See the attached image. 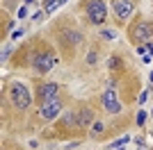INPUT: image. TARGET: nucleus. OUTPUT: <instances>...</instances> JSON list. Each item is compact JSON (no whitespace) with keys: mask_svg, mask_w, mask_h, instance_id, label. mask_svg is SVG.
Here are the masks:
<instances>
[{"mask_svg":"<svg viewBox=\"0 0 153 150\" xmlns=\"http://www.w3.org/2000/svg\"><path fill=\"white\" fill-rule=\"evenodd\" d=\"M9 98H12L14 107L21 109V112H25L27 107L32 105L30 91H27V87H25V84H21V82H12V84H9Z\"/></svg>","mask_w":153,"mask_h":150,"instance_id":"nucleus-1","label":"nucleus"},{"mask_svg":"<svg viewBox=\"0 0 153 150\" xmlns=\"http://www.w3.org/2000/svg\"><path fill=\"white\" fill-rule=\"evenodd\" d=\"M87 18L91 25H103L108 18V7L103 0H87Z\"/></svg>","mask_w":153,"mask_h":150,"instance_id":"nucleus-2","label":"nucleus"},{"mask_svg":"<svg viewBox=\"0 0 153 150\" xmlns=\"http://www.w3.org/2000/svg\"><path fill=\"white\" fill-rule=\"evenodd\" d=\"M130 41H133L135 46H142V43H146L149 39H151V34H153V25L151 23H146V21H140L137 25H133L130 27Z\"/></svg>","mask_w":153,"mask_h":150,"instance_id":"nucleus-3","label":"nucleus"},{"mask_svg":"<svg viewBox=\"0 0 153 150\" xmlns=\"http://www.w3.org/2000/svg\"><path fill=\"white\" fill-rule=\"evenodd\" d=\"M57 64V57H55V52H37V55L32 57V68L37 71V73H48V71L53 68Z\"/></svg>","mask_w":153,"mask_h":150,"instance_id":"nucleus-4","label":"nucleus"},{"mask_svg":"<svg viewBox=\"0 0 153 150\" xmlns=\"http://www.w3.org/2000/svg\"><path fill=\"white\" fill-rule=\"evenodd\" d=\"M133 9H135L133 0H114V2H112V12H114V16H117L119 23H123V21L130 18V16H133Z\"/></svg>","mask_w":153,"mask_h":150,"instance_id":"nucleus-5","label":"nucleus"},{"mask_svg":"<svg viewBox=\"0 0 153 150\" xmlns=\"http://www.w3.org/2000/svg\"><path fill=\"white\" fill-rule=\"evenodd\" d=\"M101 102H103V107H105L108 114H119L121 112V100H119V93H117L114 89H108V91L101 96Z\"/></svg>","mask_w":153,"mask_h":150,"instance_id":"nucleus-6","label":"nucleus"},{"mask_svg":"<svg viewBox=\"0 0 153 150\" xmlns=\"http://www.w3.org/2000/svg\"><path fill=\"white\" fill-rule=\"evenodd\" d=\"M59 112H62V102H59V98H55V100H51V102L41 105V112H39V116H41L44 121H53Z\"/></svg>","mask_w":153,"mask_h":150,"instance_id":"nucleus-7","label":"nucleus"},{"mask_svg":"<svg viewBox=\"0 0 153 150\" xmlns=\"http://www.w3.org/2000/svg\"><path fill=\"white\" fill-rule=\"evenodd\" d=\"M59 93V87L55 84V82H48V84H44V87L39 89V100H41V105H46V102H51V100H55Z\"/></svg>","mask_w":153,"mask_h":150,"instance_id":"nucleus-8","label":"nucleus"},{"mask_svg":"<svg viewBox=\"0 0 153 150\" xmlns=\"http://www.w3.org/2000/svg\"><path fill=\"white\" fill-rule=\"evenodd\" d=\"M91 121H94V112H91V109L85 107V109H78V112H76V125H78V127H82V130H85Z\"/></svg>","mask_w":153,"mask_h":150,"instance_id":"nucleus-9","label":"nucleus"},{"mask_svg":"<svg viewBox=\"0 0 153 150\" xmlns=\"http://www.w3.org/2000/svg\"><path fill=\"white\" fill-rule=\"evenodd\" d=\"M108 68L112 71V73L121 71V68H123V62H121V57H119V55H112V57H110V62H108Z\"/></svg>","mask_w":153,"mask_h":150,"instance_id":"nucleus-10","label":"nucleus"},{"mask_svg":"<svg viewBox=\"0 0 153 150\" xmlns=\"http://www.w3.org/2000/svg\"><path fill=\"white\" fill-rule=\"evenodd\" d=\"M62 37H66L71 43H80V41H82V34H80V32H73V30H64Z\"/></svg>","mask_w":153,"mask_h":150,"instance_id":"nucleus-11","label":"nucleus"},{"mask_svg":"<svg viewBox=\"0 0 153 150\" xmlns=\"http://www.w3.org/2000/svg\"><path fill=\"white\" fill-rule=\"evenodd\" d=\"M62 2H66V0H46V2H44V12L51 14L53 9H55V7H59Z\"/></svg>","mask_w":153,"mask_h":150,"instance_id":"nucleus-12","label":"nucleus"},{"mask_svg":"<svg viewBox=\"0 0 153 150\" xmlns=\"http://www.w3.org/2000/svg\"><path fill=\"white\" fill-rule=\"evenodd\" d=\"M101 132H103V123H94V125H91V137H94V139L101 137Z\"/></svg>","mask_w":153,"mask_h":150,"instance_id":"nucleus-13","label":"nucleus"},{"mask_svg":"<svg viewBox=\"0 0 153 150\" xmlns=\"http://www.w3.org/2000/svg\"><path fill=\"white\" fill-rule=\"evenodd\" d=\"M101 37L105 39V41H112V39H114V34H112L110 30H103V32H101Z\"/></svg>","mask_w":153,"mask_h":150,"instance_id":"nucleus-14","label":"nucleus"},{"mask_svg":"<svg viewBox=\"0 0 153 150\" xmlns=\"http://www.w3.org/2000/svg\"><path fill=\"white\" fill-rule=\"evenodd\" d=\"M9 55H12V46H5V48H2V62H5Z\"/></svg>","mask_w":153,"mask_h":150,"instance_id":"nucleus-15","label":"nucleus"},{"mask_svg":"<svg viewBox=\"0 0 153 150\" xmlns=\"http://www.w3.org/2000/svg\"><path fill=\"white\" fill-rule=\"evenodd\" d=\"M144 121H146V114L140 112V114H137V125H144Z\"/></svg>","mask_w":153,"mask_h":150,"instance_id":"nucleus-16","label":"nucleus"},{"mask_svg":"<svg viewBox=\"0 0 153 150\" xmlns=\"http://www.w3.org/2000/svg\"><path fill=\"white\" fill-rule=\"evenodd\" d=\"M123 143H128V137H121V139H119V141H117L114 146H112V148H121Z\"/></svg>","mask_w":153,"mask_h":150,"instance_id":"nucleus-17","label":"nucleus"},{"mask_svg":"<svg viewBox=\"0 0 153 150\" xmlns=\"http://www.w3.org/2000/svg\"><path fill=\"white\" fill-rule=\"evenodd\" d=\"M146 98H149V91H142V96H140V105H142V102H146Z\"/></svg>","mask_w":153,"mask_h":150,"instance_id":"nucleus-18","label":"nucleus"},{"mask_svg":"<svg viewBox=\"0 0 153 150\" xmlns=\"http://www.w3.org/2000/svg\"><path fill=\"white\" fill-rule=\"evenodd\" d=\"M87 62H89V64H96V52H89V57H87Z\"/></svg>","mask_w":153,"mask_h":150,"instance_id":"nucleus-19","label":"nucleus"},{"mask_svg":"<svg viewBox=\"0 0 153 150\" xmlns=\"http://www.w3.org/2000/svg\"><path fill=\"white\" fill-rule=\"evenodd\" d=\"M25 14H27V7H21V9H19V16H21V18H23Z\"/></svg>","mask_w":153,"mask_h":150,"instance_id":"nucleus-20","label":"nucleus"},{"mask_svg":"<svg viewBox=\"0 0 153 150\" xmlns=\"http://www.w3.org/2000/svg\"><path fill=\"white\" fill-rule=\"evenodd\" d=\"M144 46H146V50H149V52H151V55H153V43H151V41H146V43H144Z\"/></svg>","mask_w":153,"mask_h":150,"instance_id":"nucleus-21","label":"nucleus"},{"mask_svg":"<svg viewBox=\"0 0 153 150\" xmlns=\"http://www.w3.org/2000/svg\"><path fill=\"white\" fill-rule=\"evenodd\" d=\"M151 116H153V112H151Z\"/></svg>","mask_w":153,"mask_h":150,"instance_id":"nucleus-22","label":"nucleus"},{"mask_svg":"<svg viewBox=\"0 0 153 150\" xmlns=\"http://www.w3.org/2000/svg\"><path fill=\"white\" fill-rule=\"evenodd\" d=\"M151 150H153V148H151Z\"/></svg>","mask_w":153,"mask_h":150,"instance_id":"nucleus-23","label":"nucleus"}]
</instances>
